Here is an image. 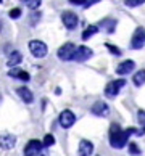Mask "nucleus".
<instances>
[{
    "instance_id": "nucleus-1",
    "label": "nucleus",
    "mask_w": 145,
    "mask_h": 156,
    "mask_svg": "<svg viewBox=\"0 0 145 156\" xmlns=\"http://www.w3.org/2000/svg\"><path fill=\"white\" fill-rule=\"evenodd\" d=\"M137 134V129L136 127H129V129H121L118 124H111L110 126V132H108V137H110V147L114 148V150H121L127 145L129 142V137L131 135H136Z\"/></svg>"
},
{
    "instance_id": "nucleus-2",
    "label": "nucleus",
    "mask_w": 145,
    "mask_h": 156,
    "mask_svg": "<svg viewBox=\"0 0 145 156\" xmlns=\"http://www.w3.org/2000/svg\"><path fill=\"white\" fill-rule=\"evenodd\" d=\"M76 45L71 44V42H66L65 45H61L60 48H58L56 51V55H58V58H60L61 61H71L74 58V53H76Z\"/></svg>"
},
{
    "instance_id": "nucleus-3",
    "label": "nucleus",
    "mask_w": 145,
    "mask_h": 156,
    "mask_svg": "<svg viewBox=\"0 0 145 156\" xmlns=\"http://www.w3.org/2000/svg\"><path fill=\"white\" fill-rule=\"evenodd\" d=\"M124 85H126V79H116V80H111V82H108L107 87H105V95H107L108 98L118 97L119 92H121V89H123Z\"/></svg>"
},
{
    "instance_id": "nucleus-4",
    "label": "nucleus",
    "mask_w": 145,
    "mask_h": 156,
    "mask_svg": "<svg viewBox=\"0 0 145 156\" xmlns=\"http://www.w3.org/2000/svg\"><path fill=\"white\" fill-rule=\"evenodd\" d=\"M76 121H78V118L71 109H63V111L60 113V116H58V122H60V126L63 127V129L73 127L74 124H76Z\"/></svg>"
},
{
    "instance_id": "nucleus-5",
    "label": "nucleus",
    "mask_w": 145,
    "mask_h": 156,
    "mask_svg": "<svg viewBox=\"0 0 145 156\" xmlns=\"http://www.w3.org/2000/svg\"><path fill=\"white\" fill-rule=\"evenodd\" d=\"M29 51H31L32 56H36V58H44V56H47L49 48L42 40H31V42H29Z\"/></svg>"
},
{
    "instance_id": "nucleus-6",
    "label": "nucleus",
    "mask_w": 145,
    "mask_h": 156,
    "mask_svg": "<svg viewBox=\"0 0 145 156\" xmlns=\"http://www.w3.org/2000/svg\"><path fill=\"white\" fill-rule=\"evenodd\" d=\"M61 21H63V24H65V27L68 31L76 29L78 24H79L78 15L73 13V11H63V13H61Z\"/></svg>"
},
{
    "instance_id": "nucleus-7",
    "label": "nucleus",
    "mask_w": 145,
    "mask_h": 156,
    "mask_svg": "<svg viewBox=\"0 0 145 156\" xmlns=\"http://www.w3.org/2000/svg\"><path fill=\"white\" fill-rule=\"evenodd\" d=\"M145 45V29L143 27H137L132 34V39H131V48L134 50H140Z\"/></svg>"
},
{
    "instance_id": "nucleus-8",
    "label": "nucleus",
    "mask_w": 145,
    "mask_h": 156,
    "mask_svg": "<svg viewBox=\"0 0 145 156\" xmlns=\"http://www.w3.org/2000/svg\"><path fill=\"white\" fill-rule=\"evenodd\" d=\"M44 142L39 140H29V143L24 147V156H39L42 153Z\"/></svg>"
},
{
    "instance_id": "nucleus-9",
    "label": "nucleus",
    "mask_w": 145,
    "mask_h": 156,
    "mask_svg": "<svg viewBox=\"0 0 145 156\" xmlns=\"http://www.w3.org/2000/svg\"><path fill=\"white\" fill-rule=\"evenodd\" d=\"M92 56H94V51H92L89 47H85V45H81V47L76 48V53H74L73 61L84 63V61H87L89 58H92Z\"/></svg>"
},
{
    "instance_id": "nucleus-10",
    "label": "nucleus",
    "mask_w": 145,
    "mask_h": 156,
    "mask_svg": "<svg viewBox=\"0 0 145 156\" xmlns=\"http://www.w3.org/2000/svg\"><path fill=\"white\" fill-rule=\"evenodd\" d=\"M90 113L94 116H98V118H105L110 114V106L107 105L105 101H95L94 105L90 106Z\"/></svg>"
},
{
    "instance_id": "nucleus-11",
    "label": "nucleus",
    "mask_w": 145,
    "mask_h": 156,
    "mask_svg": "<svg viewBox=\"0 0 145 156\" xmlns=\"http://www.w3.org/2000/svg\"><path fill=\"white\" fill-rule=\"evenodd\" d=\"M134 68H136L134 60H126V61L119 63V65L116 66V74H119V76H127L129 73L134 71Z\"/></svg>"
},
{
    "instance_id": "nucleus-12",
    "label": "nucleus",
    "mask_w": 145,
    "mask_h": 156,
    "mask_svg": "<svg viewBox=\"0 0 145 156\" xmlns=\"http://www.w3.org/2000/svg\"><path fill=\"white\" fill-rule=\"evenodd\" d=\"M16 145V137L11 134H3L0 135V148L2 150H11Z\"/></svg>"
},
{
    "instance_id": "nucleus-13",
    "label": "nucleus",
    "mask_w": 145,
    "mask_h": 156,
    "mask_svg": "<svg viewBox=\"0 0 145 156\" xmlns=\"http://www.w3.org/2000/svg\"><path fill=\"white\" fill-rule=\"evenodd\" d=\"M94 153V143L89 140H81L79 147H78V154L79 156H90Z\"/></svg>"
},
{
    "instance_id": "nucleus-14",
    "label": "nucleus",
    "mask_w": 145,
    "mask_h": 156,
    "mask_svg": "<svg viewBox=\"0 0 145 156\" xmlns=\"http://www.w3.org/2000/svg\"><path fill=\"white\" fill-rule=\"evenodd\" d=\"M8 76L10 77H13V79H20V80H23V82H27L29 79H31V76H29V73H26V71H23V69H20V68H11L10 71H8Z\"/></svg>"
},
{
    "instance_id": "nucleus-15",
    "label": "nucleus",
    "mask_w": 145,
    "mask_h": 156,
    "mask_svg": "<svg viewBox=\"0 0 145 156\" xmlns=\"http://www.w3.org/2000/svg\"><path fill=\"white\" fill-rule=\"evenodd\" d=\"M16 94H18V97L26 103V105H31V103L34 101V95H32V92L29 90L27 87H18L16 89Z\"/></svg>"
},
{
    "instance_id": "nucleus-16",
    "label": "nucleus",
    "mask_w": 145,
    "mask_h": 156,
    "mask_svg": "<svg viewBox=\"0 0 145 156\" xmlns=\"http://www.w3.org/2000/svg\"><path fill=\"white\" fill-rule=\"evenodd\" d=\"M21 61H23V55H21V51L15 50V51H11V53L8 55V61H7V65H8L10 68H15V66H18Z\"/></svg>"
},
{
    "instance_id": "nucleus-17",
    "label": "nucleus",
    "mask_w": 145,
    "mask_h": 156,
    "mask_svg": "<svg viewBox=\"0 0 145 156\" xmlns=\"http://www.w3.org/2000/svg\"><path fill=\"white\" fill-rule=\"evenodd\" d=\"M100 26L105 29L108 34H113L116 31V26H118V21L113 20V18H105L103 21H100Z\"/></svg>"
},
{
    "instance_id": "nucleus-18",
    "label": "nucleus",
    "mask_w": 145,
    "mask_h": 156,
    "mask_svg": "<svg viewBox=\"0 0 145 156\" xmlns=\"http://www.w3.org/2000/svg\"><path fill=\"white\" fill-rule=\"evenodd\" d=\"M132 82H134L136 87H142L145 84V69H139L134 74V77H132Z\"/></svg>"
},
{
    "instance_id": "nucleus-19",
    "label": "nucleus",
    "mask_w": 145,
    "mask_h": 156,
    "mask_svg": "<svg viewBox=\"0 0 145 156\" xmlns=\"http://www.w3.org/2000/svg\"><path fill=\"white\" fill-rule=\"evenodd\" d=\"M98 32V26H89L85 27V31L82 32V40H89L92 36H95Z\"/></svg>"
},
{
    "instance_id": "nucleus-20",
    "label": "nucleus",
    "mask_w": 145,
    "mask_h": 156,
    "mask_svg": "<svg viewBox=\"0 0 145 156\" xmlns=\"http://www.w3.org/2000/svg\"><path fill=\"white\" fill-rule=\"evenodd\" d=\"M129 154H134V156L142 154V150L139 148V145L136 142H129Z\"/></svg>"
},
{
    "instance_id": "nucleus-21",
    "label": "nucleus",
    "mask_w": 145,
    "mask_h": 156,
    "mask_svg": "<svg viewBox=\"0 0 145 156\" xmlns=\"http://www.w3.org/2000/svg\"><path fill=\"white\" fill-rule=\"evenodd\" d=\"M24 2L29 10H37L40 7V3H42V0H24Z\"/></svg>"
},
{
    "instance_id": "nucleus-22",
    "label": "nucleus",
    "mask_w": 145,
    "mask_h": 156,
    "mask_svg": "<svg viewBox=\"0 0 145 156\" xmlns=\"http://www.w3.org/2000/svg\"><path fill=\"white\" fill-rule=\"evenodd\" d=\"M142 3H145V0H124V5L129 8H136V7H140Z\"/></svg>"
},
{
    "instance_id": "nucleus-23",
    "label": "nucleus",
    "mask_w": 145,
    "mask_h": 156,
    "mask_svg": "<svg viewBox=\"0 0 145 156\" xmlns=\"http://www.w3.org/2000/svg\"><path fill=\"white\" fill-rule=\"evenodd\" d=\"M42 142H44V147H53L55 145V137L52 135V134H47V135L44 137Z\"/></svg>"
},
{
    "instance_id": "nucleus-24",
    "label": "nucleus",
    "mask_w": 145,
    "mask_h": 156,
    "mask_svg": "<svg viewBox=\"0 0 145 156\" xmlns=\"http://www.w3.org/2000/svg\"><path fill=\"white\" fill-rule=\"evenodd\" d=\"M137 122L142 127H145V109H139L137 111Z\"/></svg>"
},
{
    "instance_id": "nucleus-25",
    "label": "nucleus",
    "mask_w": 145,
    "mask_h": 156,
    "mask_svg": "<svg viewBox=\"0 0 145 156\" xmlns=\"http://www.w3.org/2000/svg\"><path fill=\"white\" fill-rule=\"evenodd\" d=\"M105 47L110 50V53H111V55H114V56H119V55H121V50H119L118 47H114V45H111V44H105Z\"/></svg>"
},
{
    "instance_id": "nucleus-26",
    "label": "nucleus",
    "mask_w": 145,
    "mask_h": 156,
    "mask_svg": "<svg viewBox=\"0 0 145 156\" xmlns=\"http://www.w3.org/2000/svg\"><path fill=\"white\" fill-rule=\"evenodd\" d=\"M8 16H10L11 20H18V18H21V8H13V10H10Z\"/></svg>"
},
{
    "instance_id": "nucleus-27",
    "label": "nucleus",
    "mask_w": 145,
    "mask_h": 156,
    "mask_svg": "<svg viewBox=\"0 0 145 156\" xmlns=\"http://www.w3.org/2000/svg\"><path fill=\"white\" fill-rule=\"evenodd\" d=\"M40 16H42V15H40V11H39V13L36 11V13H32V15H31V24H32V26H34V24H36V23L40 20Z\"/></svg>"
},
{
    "instance_id": "nucleus-28",
    "label": "nucleus",
    "mask_w": 145,
    "mask_h": 156,
    "mask_svg": "<svg viewBox=\"0 0 145 156\" xmlns=\"http://www.w3.org/2000/svg\"><path fill=\"white\" fill-rule=\"evenodd\" d=\"M71 5H76V7H84V5L87 3V0H68Z\"/></svg>"
},
{
    "instance_id": "nucleus-29",
    "label": "nucleus",
    "mask_w": 145,
    "mask_h": 156,
    "mask_svg": "<svg viewBox=\"0 0 145 156\" xmlns=\"http://www.w3.org/2000/svg\"><path fill=\"white\" fill-rule=\"evenodd\" d=\"M100 0H87V3L84 5V8H89V7H92V5H95V3H98Z\"/></svg>"
},
{
    "instance_id": "nucleus-30",
    "label": "nucleus",
    "mask_w": 145,
    "mask_h": 156,
    "mask_svg": "<svg viewBox=\"0 0 145 156\" xmlns=\"http://www.w3.org/2000/svg\"><path fill=\"white\" fill-rule=\"evenodd\" d=\"M0 2H2V0H0Z\"/></svg>"
}]
</instances>
